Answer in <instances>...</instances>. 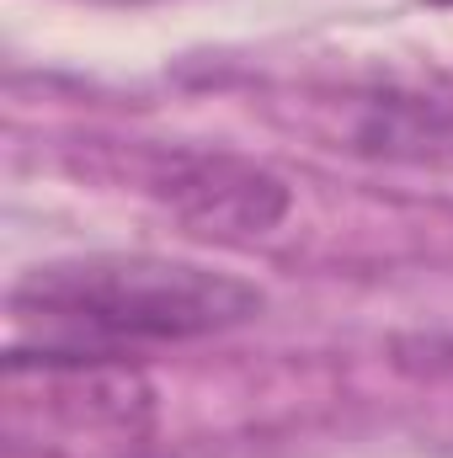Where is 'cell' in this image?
Masks as SVG:
<instances>
[{
  "mask_svg": "<svg viewBox=\"0 0 453 458\" xmlns=\"http://www.w3.org/2000/svg\"><path fill=\"white\" fill-rule=\"evenodd\" d=\"M166 203H176L182 219L214 229H245V234H267L288 214V187L256 165L219 160V155H187L171 160V176L155 182Z\"/></svg>",
  "mask_w": 453,
  "mask_h": 458,
  "instance_id": "obj_2",
  "label": "cell"
},
{
  "mask_svg": "<svg viewBox=\"0 0 453 458\" xmlns=\"http://www.w3.org/2000/svg\"><path fill=\"white\" fill-rule=\"evenodd\" d=\"M261 288L176 256H75L32 267L11 288V315L43 342V362H107L123 346L203 342L251 326Z\"/></svg>",
  "mask_w": 453,
  "mask_h": 458,
  "instance_id": "obj_1",
  "label": "cell"
}]
</instances>
